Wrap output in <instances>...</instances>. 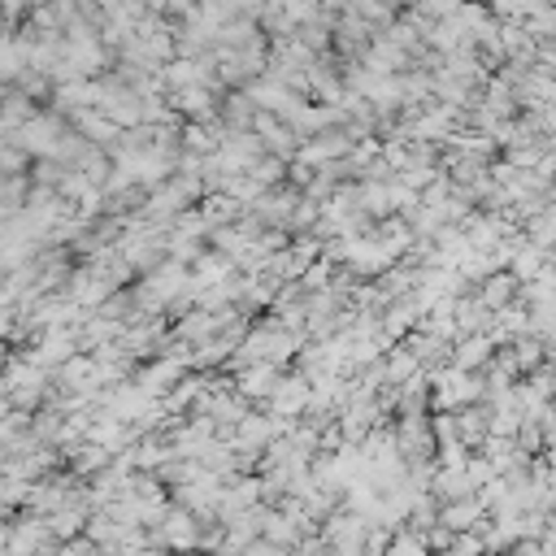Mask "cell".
I'll list each match as a JSON object with an SVG mask.
<instances>
[{
    "label": "cell",
    "mask_w": 556,
    "mask_h": 556,
    "mask_svg": "<svg viewBox=\"0 0 556 556\" xmlns=\"http://www.w3.org/2000/svg\"><path fill=\"white\" fill-rule=\"evenodd\" d=\"M430 400H434V413H460V408L486 400V378L456 369V365H443L430 374Z\"/></svg>",
    "instance_id": "obj_1"
},
{
    "label": "cell",
    "mask_w": 556,
    "mask_h": 556,
    "mask_svg": "<svg viewBox=\"0 0 556 556\" xmlns=\"http://www.w3.org/2000/svg\"><path fill=\"white\" fill-rule=\"evenodd\" d=\"M195 4L200 0H148V9L161 13V17H169V22H182L187 13H195Z\"/></svg>",
    "instance_id": "obj_15"
},
{
    "label": "cell",
    "mask_w": 556,
    "mask_h": 556,
    "mask_svg": "<svg viewBox=\"0 0 556 556\" xmlns=\"http://www.w3.org/2000/svg\"><path fill=\"white\" fill-rule=\"evenodd\" d=\"M282 378H287L282 365H239V374H235V391H239L243 400L269 404V395L278 391Z\"/></svg>",
    "instance_id": "obj_8"
},
{
    "label": "cell",
    "mask_w": 556,
    "mask_h": 556,
    "mask_svg": "<svg viewBox=\"0 0 556 556\" xmlns=\"http://www.w3.org/2000/svg\"><path fill=\"white\" fill-rule=\"evenodd\" d=\"M486 504L478 500V495H465V500H447L443 508H439V521L452 530V534H469V530H478L482 521H486Z\"/></svg>",
    "instance_id": "obj_11"
},
{
    "label": "cell",
    "mask_w": 556,
    "mask_h": 556,
    "mask_svg": "<svg viewBox=\"0 0 556 556\" xmlns=\"http://www.w3.org/2000/svg\"><path fill=\"white\" fill-rule=\"evenodd\" d=\"M495 348H500V343H495L491 330H482V334H460V339L452 343V365H456V369H469V374H486Z\"/></svg>",
    "instance_id": "obj_9"
},
{
    "label": "cell",
    "mask_w": 556,
    "mask_h": 556,
    "mask_svg": "<svg viewBox=\"0 0 556 556\" xmlns=\"http://www.w3.org/2000/svg\"><path fill=\"white\" fill-rule=\"evenodd\" d=\"M300 556H339V552L317 534V539H304V543H300Z\"/></svg>",
    "instance_id": "obj_16"
},
{
    "label": "cell",
    "mask_w": 556,
    "mask_h": 556,
    "mask_svg": "<svg viewBox=\"0 0 556 556\" xmlns=\"http://www.w3.org/2000/svg\"><path fill=\"white\" fill-rule=\"evenodd\" d=\"M369 517L356 513V508H334L326 521H321V539L339 552V556H365V539H369Z\"/></svg>",
    "instance_id": "obj_4"
},
{
    "label": "cell",
    "mask_w": 556,
    "mask_h": 556,
    "mask_svg": "<svg viewBox=\"0 0 556 556\" xmlns=\"http://www.w3.org/2000/svg\"><path fill=\"white\" fill-rule=\"evenodd\" d=\"M473 295L500 317L504 308H513V304L521 300V278H517L513 269H495V274H486V278L473 287Z\"/></svg>",
    "instance_id": "obj_7"
},
{
    "label": "cell",
    "mask_w": 556,
    "mask_h": 556,
    "mask_svg": "<svg viewBox=\"0 0 556 556\" xmlns=\"http://www.w3.org/2000/svg\"><path fill=\"white\" fill-rule=\"evenodd\" d=\"M252 135L261 139V148H265L269 156H282V161H295V156H300V148H304L300 130H295L287 117L269 113V109H261V113H256V126H252Z\"/></svg>",
    "instance_id": "obj_6"
},
{
    "label": "cell",
    "mask_w": 556,
    "mask_h": 556,
    "mask_svg": "<svg viewBox=\"0 0 556 556\" xmlns=\"http://www.w3.org/2000/svg\"><path fill=\"white\" fill-rule=\"evenodd\" d=\"M113 460H117V452H109V447H100V443H91V439H83L78 447L65 452L70 473H78L83 482H91V478H100L104 469H113Z\"/></svg>",
    "instance_id": "obj_10"
},
{
    "label": "cell",
    "mask_w": 556,
    "mask_h": 556,
    "mask_svg": "<svg viewBox=\"0 0 556 556\" xmlns=\"http://www.w3.org/2000/svg\"><path fill=\"white\" fill-rule=\"evenodd\" d=\"M152 543L174 547V552H191L195 543H204V517L182 508V504H169L165 517L152 526Z\"/></svg>",
    "instance_id": "obj_3"
},
{
    "label": "cell",
    "mask_w": 556,
    "mask_h": 556,
    "mask_svg": "<svg viewBox=\"0 0 556 556\" xmlns=\"http://www.w3.org/2000/svg\"><path fill=\"white\" fill-rule=\"evenodd\" d=\"M387 556H430V543H426V534H421V530H413V526H400V530L391 534V547H387Z\"/></svg>",
    "instance_id": "obj_14"
},
{
    "label": "cell",
    "mask_w": 556,
    "mask_h": 556,
    "mask_svg": "<svg viewBox=\"0 0 556 556\" xmlns=\"http://www.w3.org/2000/svg\"><path fill=\"white\" fill-rule=\"evenodd\" d=\"M100 556H139V552H126V547H100Z\"/></svg>",
    "instance_id": "obj_17"
},
{
    "label": "cell",
    "mask_w": 556,
    "mask_h": 556,
    "mask_svg": "<svg viewBox=\"0 0 556 556\" xmlns=\"http://www.w3.org/2000/svg\"><path fill=\"white\" fill-rule=\"evenodd\" d=\"M313 404H317V391H313V382L304 378V374H287L282 382H278V391L269 395V413L278 417V421H300V417H308L313 413Z\"/></svg>",
    "instance_id": "obj_5"
},
{
    "label": "cell",
    "mask_w": 556,
    "mask_h": 556,
    "mask_svg": "<svg viewBox=\"0 0 556 556\" xmlns=\"http://www.w3.org/2000/svg\"><path fill=\"white\" fill-rule=\"evenodd\" d=\"M473 4H486V0H473Z\"/></svg>",
    "instance_id": "obj_18"
},
{
    "label": "cell",
    "mask_w": 556,
    "mask_h": 556,
    "mask_svg": "<svg viewBox=\"0 0 556 556\" xmlns=\"http://www.w3.org/2000/svg\"><path fill=\"white\" fill-rule=\"evenodd\" d=\"M256 113H261V104L248 96V91H226L222 96V126L230 130V135H243V130H252L256 126Z\"/></svg>",
    "instance_id": "obj_12"
},
{
    "label": "cell",
    "mask_w": 556,
    "mask_h": 556,
    "mask_svg": "<svg viewBox=\"0 0 556 556\" xmlns=\"http://www.w3.org/2000/svg\"><path fill=\"white\" fill-rule=\"evenodd\" d=\"M456 439H460L469 452H478V447L491 439V408H486V400L456 413Z\"/></svg>",
    "instance_id": "obj_13"
},
{
    "label": "cell",
    "mask_w": 556,
    "mask_h": 556,
    "mask_svg": "<svg viewBox=\"0 0 556 556\" xmlns=\"http://www.w3.org/2000/svg\"><path fill=\"white\" fill-rule=\"evenodd\" d=\"M56 539L48 530L43 513H26L4 526V556H56Z\"/></svg>",
    "instance_id": "obj_2"
}]
</instances>
